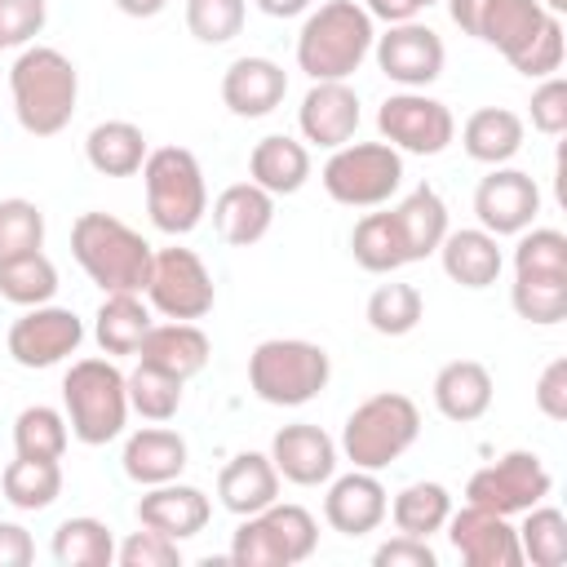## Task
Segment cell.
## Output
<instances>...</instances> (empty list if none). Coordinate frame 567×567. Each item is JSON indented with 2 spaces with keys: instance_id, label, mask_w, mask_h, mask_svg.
<instances>
[{
  "instance_id": "1",
  "label": "cell",
  "mask_w": 567,
  "mask_h": 567,
  "mask_svg": "<svg viewBox=\"0 0 567 567\" xmlns=\"http://www.w3.org/2000/svg\"><path fill=\"white\" fill-rule=\"evenodd\" d=\"M9 97L22 133L31 137H58L80 102V71L75 62L53 44H27L18 49L9 66Z\"/></svg>"
},
{
  "instance_id": "2",
  "label": "cell",
  "mask_w": 567,
  "mask_h": 567,
  "mask_svg": "<svg viewBox=\"0 0 567 567\" xmlns=\"http://www.w3.org/2000/svg\"><path fill=\"white\" fill-rule=\"evenodd\" d=\"M71 257L102 292H146L155 248L115 213H80L71 226Z\"/></svg>"
},
{
  "instance_id": "3",
  "label": "cell",
  "mask_w": 567,
  "mask_h": 567,
  "mask_svg": "<svg viewBox=\"0 0 567 567\" xmlns=\"http://www.w3.org/2000/svg\"><path fill=\"white\" fill-rule=\"evenodd\" d=\"M377 27L359 0H323L297 31V66L310 80H350L372 53Z\"/></svg>"
},
{
  "instance_id": "4",
  "label": "cell",
  "mask_w": 567,
  "mask_h": 567,
  "mask_svg": "<svg viewBox=\"0 0 567 567\" xmlns=\"http://www.w3.org/2000/svg\"><path fill=\"white\" fill-rule=\"evenodd\" d=\"M332 359L306 337H266L248 354V390L270 408H301L328 390Z\"/></svg>"
},
{
  "instance_id": "5",
  "label": "cell",
  "mask_w": 567,
  "mask_h": 567,
  "mask_svg": "<svg viewBox=\"0 0 567 567\" xmlns=\"http://www.w3.org/2000/svg\"><path fill=\"white\" fill-rule=\"evenodd\" d=\"M62 412L71 439L84 447H102L128 425V385L111 359H75L62 377Z\"/></svg>"
},
{
  "instance_id": "6",
  "label": "cell",
  "mask_w": 567,
  "mask_h": 567,
  "mask_svg": "<svg viewBox=\"0 0 567 567\" xmlns=\"http://www.w3.org/2000/svg\"><path fill=\"white\" fill-rule=\"evenodd\" d=\"M421 434V408L399 394V390H381L368 394L341 425V456L354 470H372L381 474L390 461H399Z\"/></svg>"
},
{
  "instance_id": "7",
  "label": "cell",
  "mask_w": 567,
  "mask_h": 567,
  "mask_svg": "<svg viewBox=\"0 0 567 567\" xmlns=\"http://www.w3.org/2000/svg\"><path fill=\"white\" fill-rule=\"evenodd\" d=\"M142 186H146V213L155 230L164 235H190L204 213H208V186L195 151L186 146H155L142 164Z\"/></svg>"
},
{
  "instance_id": "8",
  "label": "cell",
  "mask_w": 567,
  "mask_h": 567,
  "mask_svg": "<svg viewBox=\"0 0 567 567\" xmlns=\"http://www.w3.org/2000/svg\"><path fill=\"white\" fill-rule=\"evenodd\" d=\"M319 545V523L306 505L292 501H270L266 509L248 514L235 527L230 540V563L235 567H297L315 554Z\"/></svg>"
},
{
  "instance_id": "9",
  "label": "cell",
  "mask_w": 567,
  "mask_h": 567,
  "mask_svg": "<svg viewBox=\"0 0 567 567\" xmlns=\"http://www.w3.org/2000/svg\"><path fill=\"white\" fill-rule=\"evenodd\" d=\"M319 182L346 208H381L403 186V155L390 142H346L328 155Z\"/></svg>"
},
{
  "instance_id": "10",
  "label": "cell",
  "mask_w": 567,
  "mask_h": 567,
  "mask_svg": "<svg viewBox=\"0 0 567 567\" xmlns=\"http://www.w3.org/2000/svg\"><path fill=\"white\" fill-rule=\"evenodd\" d=\"M381 142L399 155H443L456 142V120L447 102L430 97L425 89H399L377 106Z\"/></svg>"
},
{
  "instance_id": "11",
  "label": "cell",
  "mask_w": 567,
  "mask_h": 567,
  "mask_svg": "<svg viewBox=\"0 0 567 567\" xmlns=\"http://www.w3.org/2000/svg\"><path fill=\"white\" fill-rule=\"evenodd\" d=\"M146 306L164 319H204L217 306V284L195 248H155L151 279H146Z\"/></svg>"
},
{
  "instance_id": "12",
  "label": "cell",
  "mask_w": 567,
  "mask_h": 567,
  "mask_svg": "<svg viewBox=\"0 0 567 567\" xmlns=\"http://www.w3.org/2000/svg\"><path fill=\"white\" fill-rule=\"evenodd\" d=\"M549 492H554V474H549L545 461H540L536 452H527V447L496 456L492 465L474 470L470 483H465V501H470V505H483V509L505 514V518H514V514L540 505Z\"/></svg>"
},
{
  "instance_id": "13",
  "label": "cell",
  "mask_w": 567,
  "mask_h": 567,
  "mask_svg": "<svg viewBox=\"0 0 567 567\" xmlns=\"http://www.w3.org/2000/svg\"><path fill=\"white\" fill-rule=\"evenodd\" d=\"M80 341H84L80 315L66 310V306H53V301L27 306V310L9 323V337H4L9 359H13L18 368H31V372H35V368H58L62 359H71V354L80 350Z\"/></svg>"
},
{
  "instance_id": "14",
  "label": "cell",
  "mask_w": 567,
  "mask_h": 567,
  "mask_svg": "<svg viewBox=\"0 0 567 567\" xmlns=\"http://www.w3.org/2000/svg\"><path fill=\"white\" fill-rule=\"evenodd\" d=\"M372 58L381 66V75L399 89H425L443 75V62H447V49H443V35L425 22H394L385 27V35L372 40Z\"/></svg>"
},
{
  "instance_id": "15",
  "label": "cell",
  "mask_w": 567,
  "mask_h": 567,
  "mask_svg": "<svg viewBox=\"0 0 567 567\" xmlns=\"http://www.w3.org/2000/svg\"><path fill=\"white\" fill-rule=\"evenodd\" d=\"M540 213V186L532 173L523 168H509V164H496L478 186H474V217L483 230H492L496 239L501 235H518L536 221Z\"/></svg>"
},
{
  "instance_id": "16",
  "label": "cell",
  "mask_w": 567,
  "mask_h": 567,
  "mask_svg": "<svg viewBox=\"0 0 567 567\" xmlns=\"http://www.w3.org/2000/svg\"><path fill=\"white\" fill-rule=\"evenodd\" d=\"M452 549L461 554V563L470 567H523V549H518V532L509 527L505 514H492L483 505H461L447 514L443 523Z\"/></svg>"
},
{
  "instance_id": "17",
  "label": "cell",
  "mask_w": 567,
  "mask_h": 567,
  "mask_svg": "<svg viewBox=\"0 0 567 567\" xmlns=\"http://www.w3.org/2000/svg\"><path fill=\"white\" fill-rule=\"evenodd\" d=\"M359 93L350 89V80H310L301 106H297V128L310 146L337 151L346 142H354L359 133Z\"/></svg>"
},
{
  "instance_id": "18",
  "label": "cell",
  "mask_w": 567,
  "mask_h": 567,
  "mask_svg": "<svg viewBox=\"0 0 567 567\" xmlns=\"http://www.w3.org/2000/svg\"><path fill=\"white\" fill-rule=\"evenodd\" d=\"M270 461L279 470L284 483L292 487H319L337 474V461H341V447L328 430L310 425V421H292V425H279L275 439H270Z\"/></svg>"
},
{
  "instance_id": "19",
  "label": "cell",
  "mask_w": 567,
  "mask_h": 567,
  "mask_svg": "<svg viewBox=\"0 0 567 567\" xmlns=\"http://www.w3.org/2000/svg\"><path fill=\"white\" fill-rule=\"evenodd\" d=\"M390 496L385 483L372 470H350V474H332L328 478V496H323V523L341 536H368L385 523Z\"/></svg>"
},
{
  "instance_id": "20",
  "label": "cell",
  "mask_w": 567,
  "mask_h": 567,
  "mask_svg": "<svg viewBox=\"0 0 567 567\" xmlns=\"http://www.w3.org/2000/svg\"><path fill=\"white\" fill-rule=\"evenodd\" d=\"M549 18H558V13H549L540 0H483L470 22V35L492 44L514 66L527 53V44L545 31Z\"/></svg>"
},
{
  "instance_id": "21",
  "label": "cell",
  "mask_w": 567,
  "mask_h": 567,
  "mask_svg": "<svg viewBox=\"0 0 567 567\" xmlns=\"http://www.w3.org/2000/svg\"><path fill=\"white\" fill-rule=\"evenodd\" d=\"M213 518V501L190 487V483H155L137 496V527H151V532H164L173 540H190L208 527Z\"/></svg>"
},
{
  "instance_id": "22",
  "label": "cell",
  "mask_w": 567,
  "mask_h": 567,
  "mask_svg": "<svg viewBox=\"0 0 567 567\" xmlns=\"http://www.w3.org/2000/svg\"><path fill=\"white\" fill-rule=\"evenodd\" d=\"M288 97V71L270 58H235L221 75V102L239 120H261Z\"/></svg>"
},
{
  "instance_id": "23",
  "label": "cell",
  "mask_w": 567,
  "mask_h": 567,
  "mask_svg": "<svg viewBox=\"0 0 567 567\" xmlns=\"http://www.w3.org/2000/svg\"><path fill=\"white\" fill-rule=\"evenodd\" d=\"M186 461H190L186 439H182L177 430H168L164 421H151V425L133 430V434L124 439V452H120L124 474H128L133 483H142V487H155V483H173V478H182Z\"/></svg>"
},
{
  "instance_id": "24",
  "label": "cell",
  "mask_w": 567,
  "mask_h": 567,
  "mask_svg": "<svg viewBox=\"0 0 567 567\" xmlns=\"http://www.w3.org/2000/svg\"><path fill=\"white\" fill-rule=\"evenodd\" d=\"M275 226V195L257 182H230L213 199V230L230 248H252Z\"/></svg>"
},
{
  "instance_id": "25",
  "label": "cell",
  "mask_w": 567,
  "mask_h": 567,
  "mask_svg": "<svg viewBox=\"0 0 567 567\" xmlns=\"http://www.w3.org/2000/svg\"><path fill=\"white\" fill-rule=\"evenodd\" d=\"M213 354V341L199 323L190 319H168V323H151V332L137 346V363H151L177 381H190L195 372H204Z\"/></svg>"
},
{
  "instance_id": "26",
  "label": "cell",
  "mask_w": 567,
  "mask_h": 567,
  "mask_svg": "<svg viewBox=\"0 0 567 567\" xmlns=\"http://www.w3.org/2000/svg\"><path fill=\"white\" fill-rule=\"evenodd\" d=\"M439 261H443V275L461 288H492L505 270V252H501V239L483 226H461V230H447L443 244H439Z\"/></svg>"
},
{
  "instance_id": "27",
  "label": "cell",
  "mask_w": 567,
  "mask_h": 567,
  "mask_svg": "<svg viewBox=\"0 0 567 567\" xmlns=\"http://www.w3.org/2000/svg\"><path fill=\"white\" fill-rule=\"evenodd\" d=\"M279 483L284 478H279L270 452H235L217 474V501L235 518H248V514L266 509L270 501H279Z\"/></svg>"
},
{
  "instance_id": "28",
  "label": "cell",
  "mask_w": 567,
  "mask_h": 567,
  "mask_svg": "<svg viewBox=\"0 0 567 567\" xmlns=\"http://www.w3.org/2000/svg\"><path fill=\"white\" fill-rule=\"evenodd\" d=\"M430 394H434L439 416H447L456 425H470V421H478L492 408L496 385H492V372L478 359H452V363H443L434 372Z\"/></svg>"
},
{
  "instance_id": "29",
  "label": "cell",
  "mask_w": 567,
  "mask_h": 567,
  "mask_svg": "<svg viewBox=\"0 0 567 567\" xmlns=\"http://www.w3.org/2000/svg\"><path fill=\"white\" fill-rule=\"evenodd\" d=\"M248 182H257L261 190L279 195H297L310 182V146L288 137V133H270L248 151Z\"/></svg>"
},
{
  "instance_id": "30",
  "label": "cell",
  "mask_w": 567,
  "mask_h": 567,
  "mask_svg": "<svg viewBox=\"0 0 567 567\" xmlns=\"http://www.w3.org/2000/svg\"><path fill=\"white\" fill-rule=\"evenodd\" d=\"M523 137H527V124L518 111L509 106H478L465 124H461V146L470 159L496 168V164H509L518 151H523Z\"/></svg>"
},
{
  "instance_id": "31",
  "label": "cell",
  "mask_w": 567,
  "mask_h": 567,
  "mask_svg": "<svg viewBox=\"0 0 567 567\" xmlns=\"http://www.w3.org/2000/svg\"><path fill=\"white\" fill-rule=\"evenodd\" d=\"M390 213H394V221H399L408 261H425L430 252H439L443 235L452 230V226H447V204H443V195H439L430 182L412 186Z\"/></svg>"
},
{
  "instance_id": "32",
  "label": "cell",
  "mask_w": 567,
  "mask_h": 567,
  "mask_svg": "<svg viewBox=\"0 0 567 567\" xmlns=\"http://www.w3.org/2000/svg\"><path fill=\"white\" fill-rule=\"evenodd\" d=\"M146 155H151L146 133L133 120H102L84 137V159L102 177H133V173H142Z\"/></svg>"
},
{
  "instance_id": "33",
  "label": "cell",
  "mask_w": 567,
  "mask_h": 567,
  "mask_svg": "<svg viewBox=\"0 0 567 567\" xmlns=\"http://www.w3.org/2000/svg\"><path fill=\"white\" fill-rule=\"evenodd\" d=\"M151 323L155 319L142 292H102V306L93 315V341L102 346V354H137Z\"/></svg>"
},
{
  "instance_id": "34",
  "label": "cell",
  "mask_w": 567,
  "mask_h": 567,
  "mask_svg": "<svg viewBox=\"0 0 567 567\" xmlns=\"http://www.w3.org/2000/svg\"><path fill=\"white\" fill-rule=\"evenodd\" d=\"M49 554L58 567H111L115 563V536L102 518L80 514V518H62L53 527Z\"/></svg>"
},
{
  "instance_id": "35",
  "label": "cell",
  "mask_w": 567,
  "mask_h": 567,
  "mask_svg": "<svg viewBox=\"0 0 567 567\" xmlns=\"http://www.w3.org/2000/svg\"><path fill=\"white\" fill-rule=\"evenodd\" d=\"M350 257L368 270V275H394L399 266H408V248L399 235L394 213H363L350 230Z\"/></svg>"
},
{
  "instance_id": "36",
  "label": "cell",
  "mask_w": 567,
  "mask_h": 567,
  "mask_svg": "<svg viewBox=\"0 0 567 567\" xmlns=\"http://www.w3.org/2000/svg\"><path fill=\"white\" fill-rule=\"evenodd\" d=\"M0 492L13 509L22 514H40L62 496V465L58 461H40V456H13L0 474Z\"/></svg>"
},
{
  "instance_id": "37",
  "label": "cell",
  "mask_w": 567,
  "mask_h": 567,
  "mask_svg": "<svg viewBox=\"0 0 567 567\" xmlns=\"http://www.w3.org/2000/svg\"><path fill=\"white\" fill-rule=\"evenodd\" d=\"M385 514L394 518V527L403 536L430 540L434 532H443V523L452 514V492L443 483H434V478H421V483H408L403 492H394V501H390Z\"/></svg>"
},
{
  "instance_id": "38",
  "label": "cell",
  "mask_w": 567,
  "mask_h": 567,
  "mask_svg": "<svg viewBox=\"0 0 567 567\" xmlns=\"http://www.w3.org/2000/svg\"><path fill=\"white\" fill-rule=\"evenodd\" d=\"M0 297L9 306H22V310L58 297V266L44 257V248L0 261Z\"/></svg>"
},
{
  "instance_id": "39",
  "label": "cell",
  "mask_w": 567,
  "mask_h": 567,
  "mask_svg": "<svg viewBox=\"0 0 567 567\" xmlns=\"http://www.w3.org/2000/svg\"><path fill=\"white\" fill-rule=\"evenodd\" d=\"M71 443V425L66 412L49 408V403H31L13 416V452L18 456H40V461H62Z\"/></svg>"
},
{
  "instance_id": "40",
  "label": "cell",
  "mask_w": 567,
  "mask_h": 567,
  "mask_svg": "<svg viewBox=\"0 0 567 567\" xmlns=\"http://www.w3.org/2000/svg\"><path fill=\"white\" fill-rule=\"evenodd\" d=\"M518 532V549H523V563L532 567H563L567 563V514L554 509V505H532L523 509V527Z\"/></svg>"
},
{
  "instance_id": "41",
  "label": "cell",
  "mask_w": 567,
  "mask_h": 567,
  "mask_svg": "<svg viewBox=\"0 0 567 567\" xmlns=\"http://www.w3.org/2000/svg\"><path fill=\"white\" fill-rule=\"evenodd\" d=\"M363 319L381 337H408L425 319V301L412 284H381V288H372V297L363 306Z\"/></svg>"
},
{
  "instance_id": "42",
  "label": "cell",
  "mask_w": 567,
  "mask_h": 567,
  "mask_svg": "<svg viewBox=\"0 0 567 567\" xmlns=\"http://www.w3.org/2000/svg\"><path fill=\"white\" fill-rule=\"evenodd\" d=\"M509 306L518 319L536 328H554L567 319V279H545V275H514L509 284Z\"/></svg>"
},
{
  "instance_id": "43",
  "label": "cell",
  "mask_w": 567,
  "mask_h": 567,
  "mask_svg": "<svg viewBox=\"0 0 567 567\" xmlns=\"http://www.w3.org/2000/svg\"><path fill=\"white\" fill-rule=\"evenodd\" d=\"M124 385H128V412H137L142 421H173L177 408H182V385L186 381H177V377H168L151 363H137L124 377Z\"/></svg>"
},
{
  "instance_id": "44",
  "label": "cell",
  "mask_w": 567,
  "mask_h": 567,
  "mask_svg": "<svg viewBox=\"0 0 567 567\" xmlns=\"http://www.w3.org/2000/svg\"><path fill=\"white\" fill-rule=\"evenodd\" d=\"M514 275L567 279V235L554 226H527L514 244Z\"/></svg>"
},
{
  "instance_id": "45",
  "label": "cell",
  "mask_w": 567,
  "mask_h": 567,
  "mask_svg": "<svg viewBox=\"0 0 567 567\" xmlns=\"http://www.w3.org/2000/svg\"><path fill=\"white\" fill-rule=\"evenodd\" d=\"M248 0H186V31L199 44H230L244 31Z\"/></svg>"
},
{
  "instance_id": "46",
  "label": "cell",
  "mask_w": 567,
  "mask_h": 567,
  "mask_svg": "<svg viewBox=\"0 0 567 567\" xmlns=\"http://www.w3.org/2000/svg\"><path fill=\"white\" fill-rule=\"evenodd\" d=\"M35 248H44V213H40V204H31L22 195L0 199V261L35 252Z\"/></svg>"
},
{
  "instance_id": "47",
  "label": "cell",
  "mask_w": 567,
  "mask_h": 567,
  "mask_svg": "<svg viewBox=\"0 0 567 567\" xmlns=\"http://www.w3.org/2000/svg\"><path fill=\"white\" fill-rule=\"evenodd\" d=\"M49 22V0H0V53L27 49Z\"/></svg>"
},
{
  "instance_id": "48",
  "label": "cell",
  "mask_w": 567,
  "mask_h": 567,
  "mask_svg": "<svg viewBox=\"0 0 567 567\" xmlns=\"http://www.w3.org/2000/svg\"><path fill=\"white\" fill-rule=\"evenodd\" d=\"M115 563L120 567H177L182 563V540L142 527L124 545H115Z\"/></svg>"
},
{
  "instance_id": "49",
  "label": "cell",
  "mask_w": 567,
  "mask_h": 567,
  "mask_svg": "<svg viewBox=\"0 0 567 567\" xmlns=\"http://www.w3.org/2000/svg\"><path fill=\"white\" fill-rule=\"evenodd\" d=\"M563 53H567V40H563V18H549V22H545V31H540V35L527 44V53L514 62V71H518V75H527V80L558 75Z\"/></svg>"
},
{
  "instance_id": "50",
  "label": "cell",
  "mask_w": 567,
  "mask_h": 567,
  "mask_svg": "<svg viewBox=\"0 0 567 567\" xmlns=\"http://www.w3.org/2000/svg\"><path fill=\"white\" fill-rule=\"evenodd\" d=\"M532 128L545 137H563L567 133V80L563 75H545L532 93Z\"/></svg>"
},
{
  "instance_id": "51",
  "label": "cell",
  "mask_w": 567,
  "mask_h": 567,
  "mask_svg": "<svg viewBox=\"0 0 567 567\" xmlns=\"http://www.w3.org/2000/svg\"><path fill=\"white\" fill-rule=\"evenodd\" d=\"M372 563H377V567H434L439 554L430 549V540L394 532L390 540H381V545L372 549Z\"/></svg>"
},
{
  "instance_id": "52",
  "label": "cell",
  "mask_w": 567,
  "mask_h": 567,
  "mask_svg": "<svg viewBox=\"0 0 567 567\" xmlns=\"http://www.w3.org/2000/svg\"><path fill=\"white\" fill-rule=\"evenodd\" d=\"M532 399H536L540 416H549V421H567V359L545 363V372L536 377Z\"/></svg>"
},
{
  "instance_id": "53",
  "label": "cell",
  "mask_w": 567,
  "mask_h": 567,
  "mask_svg": "<svg viewBox=\"0 0 567 567\" xmlns=\"http://www.w3.org/2000/svg\"><path fill=\"white\" fill-rule=\"evenodd\" d=\"M35 558V540L22 523H4L0 518V567H27Z\"/></svg>"
},
{
  "instance_id": "54",
  "label": "cell",
  "mask_w": 567,
  "mask_h": 567,
  "mask_svg": "<svg viewBox=\"0 0 567 567\" xmlns=\"http://www.w3.org/2000/svg\"><path fill=\"white\" fill-rule=\"evenodd\" d=\"M363 9L372 22L381 18L385 27H394V22H412L421 13V0H363Z\"/></svg>"
},
{
  "instance_id": "55",
  "label": "cell",
  "mask_w": 567,
  "mask_h": 567,
  "mask_svg": "<svg viewBox=\"0 0 567 567\" xmlns=\"http://www.w3.org/2000/svg\"><path fill=\"white\" fill-rule=\"evenodd\" d=\"M266 18H301L315 9V0H252Z\"/></svg>"
},
{
  "instance_id": "56",
  "label": "cell",
  "mask_w": 567,
  "mask_h": 567,
  "mask_svg": "<svg viewBox=\"0 0 567 567\" xmlns=\"http://www.w3.org/2000/svg\"><path fill=\"white\" fill-rule=\"evenodd\" d=\"M120 13H128V18H155V13H164L168 9V0H111Z\"/></svg>"
},
{
  "instance_id": "57",
  "label": "cell",
  "mask_w": 567,
  "mask_h": 567,
  "mask_svg": "<svg viewBox=\"0 0 567 567\" xmlns=\"http://www.w3.org/2000/svg\"><path fill=\"white\" fill-rule=\"evenodd\" d=\"M540 4H545V9H549V13H558V18H563V13H567V0H540Z\"/></svg>"
},
{
  "instance_id": "58",
  "label": "cell",
  "mask_w": 567,
  "mask_h": 567,
  "mask_svg": "<svg viewBox=\"0 0 567 567\" xmlns=\"http://www.w3.org/2000/svg\"><path fill=\"white\" fill-rule=\"evenodd\" d=\"M430 4H439V0H421V9H430Z\"/></svg>"
}]
</instances>
